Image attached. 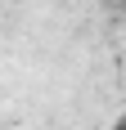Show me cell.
I'll return each mask as SVG.
<instances>
[{
	"label": "cell",
	"instance_id": "6da1fadb",
	"mask_svg": "<svg viewBox=\"0 0 126 130\" xmlns=\"http://www.w3.org/2000/svg\"><path fill=\"white\" fill-rule=\"evenodd\" d=\"M113 130H126V112H122V117H117V126H113Z\"/></svg>",
	"mask_w": 126,
	"mask_h": 130
}]
</instances>
